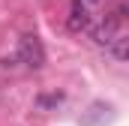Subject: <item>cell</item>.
Returning a JSON list of instances; mask_svg holds the SVG:
<instances>
[{
    "label": "cell",
    "instance_id": "3",
    "mask_svg": "<svg viewBox=\"0 0 129 126\" xmlns=\"http://www.w3.org/2000/svg\"><path fill=\"white\" fill-rule=\"evenodd\" d=\"M108 51H111L114 60H126V54H129V39H126V33H123V30L108 42Z\"/></svg>",
    "mask_w": 129,
    "mask_h": 126
},
{
    "label": "cell",
    "instance_id": "2",
    "mask_svg": "<svg viewBox=\"0 0 129 126\" xmlns=\"http://www.w3.org/2000/svg\"><path fill=\"white\" fill-rule=\"evenodd\" d=\"M66 27L72 33H81L90 27V15H87V6L81 0H72V9H69V18H66Z\"/></svg>",
    "mask_w": 129,
    "mask_h": 126
},
{
    "label": "cell",
    "instance_id": "1",
    "mask_svg": "<svg viewBox=\"0 0 129 126\" xmlns=\"http://www.w3.org/2000/svg\"><path fill=\"white\" fill-rule=\"evenodd\" d=\"M15 57H18V63H24L27 69H39V66L45 63V48H42L39 36H21Z\"/></svg>",
    "mask_w": 129,
    "mask_h": 126
}]
</instances>
